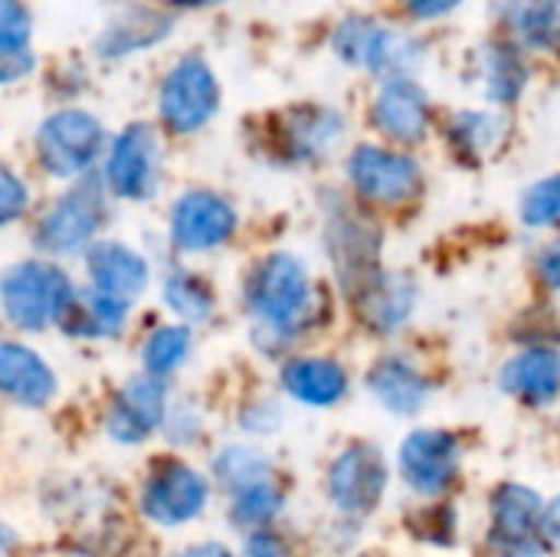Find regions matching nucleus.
<instances>
[{"label":"nucleus","mask_w":560,"mask_h":557,"mask_svg":"<svg viewBox=\"0 0 560 557\" xmlns=\"http://www.w3.org/2000/svg\"><path fill=\"white\" fill-rule=\"evenodd\" d=\"M246 302L262 332L276 338L292 335L312 309V286L302 259L289 253L266 256L246 282Z\"/></svg>","instance_id":"obj_1"},{"label":"nucleus","mask_w":560,"mask_h":557,"mask_svg":"<svg viewBox=\"0 0 560 557\" xmlns=\"http://www.w3.org/2000/svg\"><path fill=\"white\" fill-rule=\"evenodd\" d=\"M75 289L52 263H16L0 276V309L26 332H43L62 318Z\"/></svg>","instance_id":"obj_2"},{"label":"nucleus","mask_w":560,"mask_h":557,"mask_svg":"<svg viewBox=\"0 0 560 557\" xmlns=\"http://www.w3.org/2000/svg\"><path fill=\"white\" fill-rule=\"evenodd\" d=\"M105 148V128L95 115L82 108H62L43 118L36 131V151L52 177L85 174Z\"/></svg>","instance_id":"obj_3"},{"label":"nucleus","mask_w":560,"mask_h":557,"mask_svg":"<svg viewBox=\"0 0 560 557\" xmlns=\"http://www.w3.org/2000/svg\"><path fill=\"white\" fill-rule=\"evenodd\" d=\"M158 108L164 125L177 135L203 128L220 108V85L213 69L200 56H184L174 62V69L164 76Z\"/></svg>","instance_id":"obj_4"},{"label":"nucleus","mask_w":560,"mask_h":557,"mask_svg":"<svg viewBox=\"0 0 560 557\" xmlns=\"http://www.w3.org/2000/svg\"><path fill=\"white\" fill-rule=\"evenodd\" d=\"M105 223V194L95 181H85L62 194L36 227V246L56 256L85 250Z\"/></svg>","instance_id":"obj_5"},{"label":"nucleus","mask_w":560,"mask_h":557,"mask_svg":"<svg viewBox=\"0 0 560 557\" xmlns=\"http://www.w3.org/2000/svg\"><path fill=\"white\" fill-rule=\"evenodd\" d=\"M545 506L528 486L509 483L492 499V532L489 545L495 557H545L548 542L541 532Z\"/></svg>","instance_id":"obj_6"},{"label":"nucleus","mask_w":560,"mask_h":557,"mask_svg":"<svg viewBox=\"0 0 560 557\" xmlns=\"http://www.w3.org/2000/svg\"><path fill=\"white\" fill-rule=\"evenodd\" d=\"M335 49L345 62L368 66L371 72H381L390 79L407 76L420 62L417 39H410L390 26L361 20V16L341 23V30L335 33Z\"/></svg>","instance_id":"obj_7"},{"label":"nucleus","mask_w":560,"mask_h":557,"mask_svg":"<svg viewBox=\"0 0 560 557\" xmlns=\"http://www.w3.org/2000/svg\"><path fill=\"white\" fill-rule=\"evenodd\" d=\"M161 184V144L151 125H128L105 161V187L125 200H148Z\"/></svg>","instance_id":"obj_8"},{"label":"nucleus","mask_w":560,"mask_h":557,"mask_svg":"<svg viewBox=\"0 0 560 557\" xmlns=\"http://www.w3.org/2000/svg\"><path fill=\"white\" fill-rule=\"evenodd\" d=\"M348 177L354 184V190L371 200V204H400L410 200L420 184L423 174L417 167L413 158L407 154H394L387 148H374V144H361L351 161H348Z\"/></svg>","instance_id":"obj_9"},{"label":"nucleus","mask_w":560,"mask_h":557,"mask_svg":"<svg viewBox=\"0 0 560 557\" xmlns=\"http://www.w3.org/2000/svg\"><path fill=\"white\" fill-rule=\"evenodd\" d=\"M236 230V210L213 190H187L171 210V240L184 253L223 246Z\"/></svg>","instance_id":"obj_10"},{"label":"nucleus","mask_w":560,"mask_h":557,"mask_svg":"<svg viewBox=\"0 0 560 557\" xmlns=\"http://www.w3.org/2000/svg\"><path fill=\"white\" fill-rule=\"evenodd\" d=\"M384 486H387L384 456H381V450H374L368 443L348 446L328 473V496L348 515L374 512L384 496Z\"/></svg>","instance_id":"obj_11"},{"label":"nucleus","mask_w":560,"mask_h":557,"mask_svg":"<svg viewBox=\"0 0 560 557\" xmlns=\"http://www.w3.org/2000/svg\"><path fill=\"white\" fill-rule=\"evenodd\" d=\"M459 473V443L446 430H417L400 446V476L420 496H440Z\"/></svg>","instance_id":"obj_12"},{"label":"nucleus","mask_w":560,"mask_h":557,"mask_svg":"<svg viewBox=\"0 0 560 557\" xmlns=\"http://www.w3.org/2000/svg\"><path fill=\"white\" fill-rule=\"evenodd\" d=\"M203 506H207V483L200 473H194L184 463H161L144 483L141 509L158 525L190 522L194 515H200Z\"/></svg>","instance_id":"obj_13"},{"label":"nucleus","mask_w":560,"mask_h":557,"mask_svg":"<svg viewBox=\"0 0 560 557\" xmlns=\"http://www.w3.org/2000/svg\"><path fill=\"white\" fill-rule=\"evenodd\" d=\"M164 414H167L164 384H161V378L144 374V378L128 381L118 391V397L108 410L105 430L118 443H141L164 423Z\"/></svg>","instance_id":"obj_14"},{"label":"nucleus","mask_w":560,"mask_h":557,"mask_svg":"<svg viewBox=\"0 0 560 557\" xmlns=\"http://www.w3.org/2000/svg\"><path fill=\"white\" fill-rule=\"evenodd\" d=\"M89 289L131 305L148 286V263L125 243L102 240L89 250Z\"/></svg>","instance_id":"obj_15"},{"label":"nucleus","mask_w":560,"mask_h":557,"mask_svg":"<svg viewBox=\"0 0 560 557\" xmlns=\"http://www.w3.org/2000/svg\"><path fill=\"white\" fill-rule=\"evenodd\" d=\"M371 118L387 138L413 144L427 135L430 105L417 82H410L407 76H397V79L384 82V89L377 92Z\"/></svg>","instance_id":"obj_16"},{"label":"nucleus","mask_w":560,"mask_h":557,"mask_svg":"<svg viewBox=\"0 0 560 557\" xmlns=\"http://www.w3.org/2000/svg\"><path fill=\"white\" fill-rule=\"evenodd\" d=\"M0 394L26 407H43L56 394V378L36 351L0 341Z\"/></svg>","instance_id":"obj_17"},{"label":"nucleus","mask_w":560,"mask_h":557,"mask_svg":"<svg viewBox=\"0 0 560 557\" xmlns=\"http://www.w3.org/2000/svg\"><path fill=\"white\" fill-rule=\"evenodd\" d=\"M499 384L505 394L525 401V404H548L560 394V351L551 348H528L518 358H512Z\"/></svg>","instance_id":"obj_18"},{"label":"nucleus","mask_w":560,"mask_h":557,"mask_svg":"<svg viewBox=\"0 0 560 557\" xmlns=\"http://www.w3.org/2000/svg\"><path fill=\"white\" fill-rule=\"evenodd\" d=\"M341 131H345L341 115L325 105H302L282 118V138L292 158L328 154L341 141Z\"/></svg>","instance_id":"obj_19"},{"label":"nucleus","mask_w":560,"mask_h":557,"mask_svg":"<svg viewBox=\"0 0 560 557\" xmlns=\"http://www.w3.org/2000/svg\"><path fill=\"white\" fill-rule=\"evenodd\" d=\"M368 387L390 414H417L430 397V381L404 358L377 361L368 374Z\"/></svg>","instance_id":"obj_20"},{"label":"nucleus","mask_w":560,"mask_h":557,"mask_svg":"<svg viewBox=\"0 0 560 557\" xmlns=\"http://www.w3.org/2000/svg\"><path fill=\"white\" fill-rule=\"evenodd\" d=\"M354 295L361 302L364 322L377 332L400 328L413 309V286L404 276H390V272H374Z\"/></svg>","instance_id":"obj_21"},{"label":"nucleus","mask_w":560,"mask_h":557,"mask_svg":"<svg viewBox=\"0 0 560 557\" xmlns=\"http://www.w3.org/2000/svg\"><path fill=\"white\" fill-rule=\"evenodd\" d=\"M282 384L285 391L312 407H328L338 404L348 391V374L338 361L328 358H299L289 361L282 371Z\"/></svg>","instance_id":"obj_22"},{"label":"nucleus","mask_w":560,"mask_h":557,"mask_svg":"<svg viewBox=\"0 0 560 557\" xmlns=\"http://www.w3.org/2000/svg\"><path fill=\"white\" fill-rule=\"evenodd\" d=\"M502 20L535 49L560 46V0H505Z\"/></svg>","instance_id":"obj_23"},{"label":"nucleus","mask_w":560,"mask_h":557,"mask_svg":"<svg viewBox=\"0 0 560 557\" xmlns=\"http://www.w3.org/2000/svg\"><path fill=\"white\" fill-rule=\"evenodd\" d=\"M125 315H128V305L95 292V289H85L82 295H72L69 309L62 312V325L69 335H85V338H108V335H118L121 325H125Z\"/></svg>","instance_id":"obj_24"},{"label":"nucleus","mask_w":560,"mask_h":557,"mask_svg":"<svg viewBox=\"0 0 560 557\" xmlns=\"http://www.w3.org/2000/svg\"><path fill=\"white\" fill-rule=\"evenodd\" d=\"M167 26H171V20L154 13V10H131L105 30V36L98 39V49L108 59H118L125 53H135L141 46L158 43L167 33Z\"/></svg>","instance_id":"obj_25"},{"label":"nucleus","mask_w":560,"mask_h":557,"mask_svg":"<svg viewBox=\"0 0 560 557\" xmlns=\"http://www.w3.org/2000/svg\"><path fill=\"white\" fill-rule=\"evenodd\" d=\"M482 79H486V95L492 102H515L525 89V62L518 59L515 49L509 46H489L482 53Z\"/></svg>","instance_id":"obj_26"},{"label":"nucleus","mask_w":560,"mask_h":557,"mask_svg":"<svg viewBox=\"0 0 560 557\" xmlns=\"http://www.w3.org/2000/svg\"><path fill=\"white\" fill-rule=\"evenodd\" d=\"M217 479L223 483V489L230 496L256 486V483H266V479H276L272 473V463L259 453V450H249V446H230L217 456Z\"/></svg>","instance_id":"obj_27"},{"label":"nucleus","mask_w":560,"mask_h":557,"mask_svg":"<svg viewBox=\"0 0 560 557\" xmlns=\"http://www.w3.org/2000/svg\"><path fill=\"white\" fill-rule=\"evenodd\" d=\"M164 302L171 305L174 315H180L184 322H207L213 312V292L210 286L194 276V272H174L164 282Z\"/></svg>","instance_id":"obj_28"},{"label":"nucleus","mask_w":560,"mask_h":557,"mask_svg":"<svg viewBox=\"0 0 560 557\" xmlns=\"http://www.w3.org/2000/svg\"><path fill=\"white\" fill-rule=\"evenodd\" d=\"M190 351V332L184 325H164L144 341V371L154 378L171 374Z\"/></svg>","instance_id":"obj_29"},{"label":"nucleus","mask_w":560,"mask_h":557,"mask_svg":"<svg viewBox=\"0 0 560 557\" xmlns=\"http://www.w3.org/2000/svg\"><path fill=\"white\" fill-rule=\"evenodd\" d=\"M279 509H282V489L276 486V479L256 483V486H249V489L233 496V519H236V525L259 529V525L272 522Z\"/></svg>","instance_id":"obj_30"},{"label":"nucleus","mask_w":560,"mask_h":557,"mask_svg":"<svg viewBox=\"0 0 560 557\" xmlns=\"http://www.w3.org/2000/svg\"><path fill=\"white\" fill-rule=\"evenodd\" d=\"M499 118L489 112H463L453 118V144L459 151H466L469 158H479L492 148V141L499 138Z\"/></svg>","instance_id":"obj_31"},{"label":"nucleus","mask_w":560,"mask_h":557,"mask_svg":"<svg viewBox=\"0 0 560 557\" xmlns=\"http://www.w3.org/2000/svg\"><path fill=\"white\" fill-rule=\"evenodd\" d=\"M522 220L528 227H560V174L535 184L522 200Z\"/></svg>","instance_id":"obj_32"},{"label":"nucleus","mask_w":560,"mask_h":557,"mask_svg":"<svg viewBox=\"0 0 560 557\" xmlns=\"http://www.w3.org/2000/svg\"><path fill=\"white\" fill-rule=\"evenodd\" d=\"M26 207H30V190H26V184H23L7 164H0V227L20 220Z\"/></svg>","instance_id":"obj_33"},{"label":"nucleus","mask_w":560,"mask_h":557,"mask_svg":"<svg viewBox=\"0 0 560 557\" xmlns=\"http://www.w3.org/2000/svg\"><path fill=\"white\" fill-rule=\"evenodd\" d=\"M30 10L23 0H0V46H26Z\"/></svg>","instance_id":"obj_34"},{"label":"nucleus","mask_w":560,"mask_h":557,"mask_svg":"<svg viewBox=\"0 0 560 557\" xmlns=\"http://www.w3.org/2000/svg\"><path fill=\"white\" fill-rule=\"evenodd\" d=\"M36 59L26 46H0V85H13L33 72Z\"/></svg>","instance_id":"obj_35"},{"label":"nucleus","mask_w":560,"mask_h":557,"mask_svg":"<svg viewBox=\"0 0 560 557\" xmlns=\"http://www.w3.org/2000/svg\"><path fill=\"white\" fill-rule=\"evenodd\" d=\"M407 3V10L413 13V16H420V20H433V16H443V13H450L453 7H459L463 0H404Z\"/></svg>","instance_id":"obj_36"},{"label":"nucleus","mask_w":560,"mask_h":557,"mask_svg":"<svg viewBox=\"0 0 560 557\" xmlns=\"http://www.w3.org/2000/svg\"><path fill=\"white\" fill-rule=\"evenodd\" d=\"M246 557H285V548L279 538L266 535V532H256L246 545Z\"/></svg>","instance_id":"obj_37"},{"label":"nucleus","mask_w":560,"mask_h":557,"mask_svg":"<svg viewBox=\"0 0 560 557\" xmlns=\"http://www.w3.org/2000/svg\"><path fill=\"white\" fill-rule=\"evenodd\" d=\"M538 269H541V276H545V282H548L551 289H560V240H555V243L541 253Z\"/></svg>","instance_id":"obj_38"},{"label":"nucleus","mask_w":560,"mask_h":557,"mask_svg":"<svg viewBox=\"0 0 560 557\" xmlns=\"http://www.w3.org/2000/svg\"><path fill=\"white\" fill-rule=\"evenodd\" d=\"M541 532H545V542H548V545H560V499L545 509Z\"/></svg>","instance_id":"obj_39"},{"label":"nucleus","mask_w":560,"mask_h":557,"mask_svg":"<svg viewBox=\"0 0 560 557\" xmlns=\"http://www.w3.org/2000/svg\"><path fill=\"white\" fill-rule=\"evenodd\" d=\"M174 557H233L223 545H217V542H210V545H194V548H184L180 555Z\"/></svg>","instance_id":"obj_40"},{"label":"nucleus","mask_w":560,"mask_h":557,"mask_svg":"<svg viewBox=\"0 0 560 557\" xmlns=\"http://www.w3.org/2000/svg\"><path fill=\"white\" fill-rule=\"evenodd\" d=\"M177 7H210V3H223V0H171Z\"/></svg>","instance_id":"obj_41"}]
</instances>
